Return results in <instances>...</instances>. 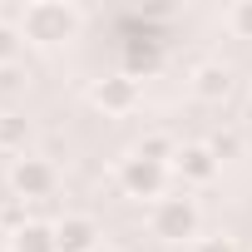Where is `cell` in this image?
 <instances>
[{"label": "cell", "instance_id": "1", "mask_svg": "<svg viewBox=\"0 0 252 252\" xmlns=\"http://www.w3.org/2000/svg\"><path fill=\"white\" fill-rule=\"evenodd\" d=\"M79 25H84V15H79L74 5H64V0H30V5L20 10V20H15L20 40H30V45H60V40H74Z\"/></svg>", "mask_w": 252, "mask_h": 252}, {"label": "cell", "instance_id": "2", "mask_svg": "<svg viewBox=\"0 0 252 252\" xmlns=\"http://www.w3.org/2000/svg\"><path fill=\"white\" fill-rule=\"evenodd\" d=\"M149 232H154L158 242H193V237H203L198 198H188V193H163L158 203H149Z\"/></svg>", "mask_w": 252, "mask_h": 252}, {"label": "cell", "instance_id": "3", "mask_svg": "<svg viewBox=\"0 0 252 252\" xmlns=\"http://www.w3.org/2000/svg\"><path fill=\"white\" fill-rule=\"evenodd\" d=\"M168 163H154V158H144V154H129V158H119V188L129 193V198H149V203H158L163 193H168Z\"/></svg>", "mask_w": 252, "mask_h": 252}, {"label": "cell", "instance_id": "4", "mask_svg": "<svg viewBox=\"0 0 252 252\" xmlns=\"http://www.w3.org/2000/svg\"><path fill=\"white\" fill-rule=\"evenodd\" d=\"M55 188H60V173H55V163H50V158L25 154V158H15V163H10V193H15V198L40 203V198H50Z\"/></svg>", "mask_w": 252, "mask_h": 252}, {"label": "cell", "instance_id": "5", "mask_svg": "<svg viewBox=\"0 0 252 252\" xmlns=\"http://www.w3.org/2000/svg\"><path fill=\"white\" fill-rule=\"evenodd\" d=\"M218 154L208 149V144H178V154H173V163H168V173L178 178V183H188V188H203V183H213L218 178Z\"/></svg>", "mask_w": 252, "mask_h": 252}, {"label": "cell", "instance_id": "6", "mask_svg": "<svg viewBox=\"0 0 252 252\" xmlns=\"http://www.w3.org/2000/svg\"><path fill=\"white\" fill-rule=\"evenodd\" d=\"M89 104L94 109H104V114H134L139 109V79L134 74H109V79H99L94 89H89Z\"/></svg>", "mask_w": 252, "mask_h": 252}, {"label": "cell", "instance_id": "7", "mask_svg": "<svg viewBox=\"0 0 252 252\" xmlns=\"http://www.w3.org/2000/svg\"><path fill=\"white\" fill-rule=\"evenodd\" d=\"M55 247L60 252H99L104 242H99V222L89 218V213H64L60 222H55Z\"/></svg>", "mask_w": 252, "mask_h": 252}, {"label": "cell", "instance_id": "8", "mask_svg": "<svg viewBox=\"0 0 252 252\" xmlns=\"http://www.w3.org/2000/svg\"><path fill=\"white\" fill-rule=\"evenodd\" d=\"M193 94H198V99H208V104L227 99V94H232V69H227V64H218V60L198 64V69H193Z\"/></svg>", "mask_w": 252, "mask_h": 252}, {"label": "cell", "instance_id": "9", "mask_svg": "<svg viewBox=\"0 0 252 252\" xmlns=\"http://www.w3.org/2000/svg\"><path fill=\"white\" fill-rule=\"evenodd\" d=\"M10 252H60L55 247V222L25 218L20 227H10Z\"/></svg>", "mask_w": 252, "mask_h": 252}, {"label": "cell", "instance_id": "10", "mask_svg": "<svg viewBox=\"0 0 252 252\" xmlns=\"http://www.w3.org/2000/svg\"><path fill=\"white\" fill-rule=\"evenodd\" d=\"M25 144H30V119L5 109L0 114V154H20L25 158Z\"/></svg>", "mask_w": 252, "mask_h": 252}, {"label": "cell", "instance_id": "11", "mask_svg": "<svg viewBox=\"0 0 252 252\" xmlns=\"http://www.w3.org/2000/svg\"><path fill=\"white\" fill-rule=\"evenodd\" d=\"M222 25L232 40H252V0H237V5L222 10Z\"/></svg>", "mask_w": 252, "mask_h": 252}, {"label": "cell", "instance_id": "12", "mask_svg": "<svg viewBox=\"0 0 252 252\" xmlns=\"http://www.w3.org/2000/svg\"><path fill=\"white\" fill-rule=\"evenodd\" d=\"M134 154H144V158H154V163H173V154H178V144H173L168 134H144V144H139Z\"/></svg>", "mask_w": 252, "mask_h": 252}, {"label": "cell", "instance_id": "13", "mask_svg": "<svg viewBox=\"0 0 252 252\" xmlns=\"http://www.w3.org/2000/svg\"><path fill=\"white\" fill-rule=\"evenodd\" d=\"M208 149L218 154V163H227V158H237V154H242V134H237V129H218V134L208 139Z\"/></svg>", "mask_w": 252, "mask_h": 252}, {"label": "cell", "instance_id": "14", "mask_svg": "<svg viewBox=\"0 0 252 252\" xmlns=\"http://www.w3.org/2000/svg\"><path fill=\"white\" fill-rule=\"evenodd\" d=\"M188 252H242V247H237L232 232H203V237L188 242Z\"/></svg>", "mask_w": 252, "mask_h": 252}, {"label": "cell", "instance_id": "15", "mask_svg": "<svg viewBox=\"0 0 252 252\" xmlns=\"http://www.w3.org/2000/svg\"><path fill=\"white\" fill-rule=\"evenodd\" d=\"M15 50H20V30H15L10 20H0V69H10Z\"/></svg>", "mask_w": 252, "mask_h": 252}, {"label": "cell", "instance_id": "16", "mask_svg": "<svg viewBox=\"0 0 252 252\" xmlns=\"http://www.w3.org/2000/svg\"><path fill=\"white\" fill-rule=\"evenodd\" d=\"M0 252H10V232L5 227H0Z\"/></svg>", "mask_w": 252, "mask_h": 252}, {"label": "cell", "instance_id": "17", "mask_svg": "<svg viewBox=\"0 0 252 252\" xmlns=\"http://www.w3.org/2000/svg\"><path fill=\"white\" fill-rule=\"evenodd\" d=\"M99 252H119V247H99Z\"/></svg>", "mask_w": 252, "mask_h": 252}]
</instances>
